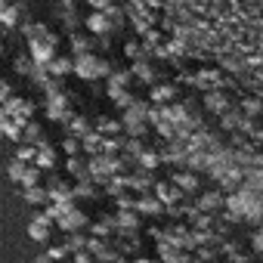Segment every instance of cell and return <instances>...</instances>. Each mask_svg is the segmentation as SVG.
Here are the masks:
<instances>
[{
  "label": "cell",
  "instance_id": "6da1fadb",
  "mask_svg": "<svg viewBox=\"0 0 263 263\" xmlns=\"http://www.w3.org/2000/svg\"><path fill=\"white\" fill-rule=\"evenodd\" d=\"M74 74L84 78V81H96V78H111V65L96 56V53H87V56H78L74 59Z\"/></svg>",
  "mask_w": 263,
  "mask_h": 263
},
{
  "label": "cell",
  "instance_id": "7a4b0ae2",
  "mask_svg": "<svg viewBox=\"0 0 263 263\" xmlns=\"http://www.w3.org/2000/svg\"><path fill=\"white\" fill-rule=\"evenodd\" d=\"M146 130H149V105H143V102L130 105L124 111V134L130 140H143Z\"/></svg>",
  "mask_w": 263,
  "mask_h": 263
},
{
  "label": "cell",
  "instance_id": "3957f363",
  "mask_svg": "<svg viewBox=\"0 0 263 263\" xmlns=\"http://www.w3.org/2000/svg\"><path fill=\"white\" fill-rule=\"evenodd\" d=\"M56 59V37H41V41H31V62L37 68H50Z\"/></svg>",
  "mask_w": 263,
  "mask_h": 263
},
{
  "label": "cell",
  "instance_id": "277c9868",
  "mask_svg": "<svg viewBox=\"0 0 263 263\" xmlns=\"http://www.w3.org/2000/svg\"><path fill=\"white\" fill-rule=\"evenodd\" d=\"M235 214H248V217H257L263 208H260V201H257V195L254 192H235L229 201H226Z\"/></svg>",
  "mask_w": 263,
  "mask_h": 263
},
{
  "label": "cell",
  "instance_id": "5b68a950",
  "mask_svg": "<svg viewBox=\"0 0 263 263\" xmlns=\"http://www.w3.org/2000/svg\"><path fill=\"white\" fill-rule=\"evenodd\" d=\"M44 108H47L50 121H71V118H74V115L68 111V96H65V93H50Z\"/></svg>",
  "mask_w": 263,
  "mask_h": 263
},
{
  "label": "cell",
  "instance_id": "8992f818",
  "mask_svg": "<svg viewBox=\"0 0 263 263\" xmlns=\"http://www.w3.org/2000/svg\"><path fill=\"white\" fill-rule=\"evenodd\" d=\"M10 174H13V180L22 183L25 189H34L37 180H41V167H37V164H34V167H22V161H13V164H10Z\"/></svg>",
  "mask_w": 263,
  "mask_h": 263
},
{
  "label": "cell",
  "instance_id": "52a82bcc",
  "mask_svg": "<svg viewBox=\"0 0 263 263\" xmlns=\"http://www.w3.org/2000/svg\"><path fill=\"white\" fill-rule=\"evenodd\" d=\"M183 195H186V192H183L177 183H158V186H155V198H158L164 208H171V211H174V204H177Z\"/></svg>",
  "mask_w": 263,
  "mask_h": 263
},
{
  "label": "cell",
  "instance_id": "ba28073f",
  "mask_svg": "<svg viewBox=\"0 0 263 263\" xmlns=\"http://www.w3.org/2000/svg\"><path fill=\"white\" fill-rule=\"evenodd\" d=\"M130 68H115L111 71V78H108V96L111 99H118L121 93H127V87H130Z\"/></svg>",
  "mask_w": 263,
  "mask_h": 263
},
{
  "label": "cell",
  "instance_id": "9c48e42d",
  "mask_svg": "<svg viewBox=\"0 0 263 263\" xmlns=\"http://www.w3.org/2000/svg\"><path fill=\"white\" fill-rule=\"evenodd\" d=\"M56 223H59V229H65V232L71 235V232H81V229L87 226V217H84V211L71 208V211H65V214H62Z\"/></svg>",
  "mask_w": 263,
  "mask_h": 263
},
{
  "label": "cell",
  "instance_id": "30bf717a",
  "mask_svg": "<svg viewBox=\"0 0 263 263\" xmlns=\"http://www.w3.org/2000/svg\"><path fill=\"white\" fill-rule=\"evenodd\" d=\"M84 25H87V31L96 37V34H108L115 25H111V19L108 16H102V13H90L87 19H84Z\"/></svg>",
  "mask_w": 263,
  "mask_h": 263
},
{
  "label": "cell",
  "instance_id": "8fae6325",
  "mask_svg": "<svg viewBox=\"0 0 263 263\" xmlns=\"http://www.w3.org/2000/svg\"><path fill=\"white\" fill-rule=\"evenodd\" d=\"M115 229H121V232H137L140 229V214L137 211H118Z\"/></svg>",
  "mask_w": 263,
  "mask_h": 263
},
{
  "label": "cell",
  "instance_id": "7c38bea8",
  "mask_svg": "<svg viewBox=\"0 0 263 263\" xmlns=\"http://www.w3.org/2000/svg\"><path fill=\"white\" fill-rule=\"evenodd\" d=\"M158 254H161V263H189L186 257V248H177V245H158Z\"/></svg>",
  "mask_w": 263,
  "mask_h": 263
},
{
  "label": "cell",
  "instance_id": "4fadbf2b",
  "mask_svg": "<svg viewBox=\"0 0 263 263\" xmlns=\"http://www.w3.org/2000/svg\"><path fill=\"white\" fill-rule=\"evenodd\" d=\"M130 74H134L137 81H143V84H155V65L146 62V59H137L134 65H130Z\"/></svg>",
  "mask_w": 263,
  "mask_h": 263
},
{
  "label": "cell",
  "instance_id": "5bb4252c",
  "mask_svg": "<svg viewBox=\"0 0 263 263\" xmlns=\"http://www.w3.org/2000/svg\"><path fill=\"white\" fill-rule=\"evenodd\" d=\"M68 47L74 50V59H78V56H87V53H93V34H78V31H74V34L68 37Z\"/></svg>",
  "mask_w": 263,
  "mask_h": 263
},
{
  "label": "cell",
  "instance_id": "9a60e30c",
  "mask_svg": "<svg viewBox=\"0 0 263 263\" xmlns=\"http://www.w3.org/2000/svg\"><path fill=\"white\" fill-rule=\"evenodd\" d=\"M47 74H53V78H68V74H74V56H71V59H68V56H56L53 65L47 68Z\"/></svg>",
  "mask_w": 263,
  "mask_h": 263
},
{
  "label": "cell",
  "instance_id": "2e32d148",
  "mask_svg": "<svg viewBox=\"0 0 263 263\" xmlns=\"http://www.w3.org/2000/svg\"><path fill=\"white\" fill-rule=\"evenodd\" d=\"M127 180H130V189H137L140 195H146V192H149V186H158V183H155V177H152L149 171H143V167H140L134 177H127Z\"/></svg>",
  "mask_w": 263,
  "mask_h": 263
},
{
  "label": "cell",
  "instance_id": "e0dca14e",
  "mask_svg": "<svg viewBox=\"0 0 263 263\" xmlns=\"http://www.w3.org/2000/svg\"><path fill=\"white\" fill-rule=\"evenodd\" d=\"M22 140H25L28 146H41V143H47V140H44V127L34 124V121H25V124H22Z\"/></svg>",
  "mask_w": 263,
  "mask_h": 263
},
{
  "label": "cell",
  "instance_id": "ac0fdd59",
  "mask_svg": "<svg viewBox=\"0 0 263 263\" xmlns=\"http://www.w3.org/2000/svg\"><path fill=\"white\" fill-rule=\"evenodd\" d=\"M37 167L41 171H53L56 167V149L50 143H41L37 146Z\"/></svg>",
  "mask_w": 263,
  "mask_h": 263
},
{
  "label": "cell",
  "instance_id": "d6986e66",
  "mask_svg": "<svg viewBox=\"0 0 263 263\" xmlns=\"http://www.w3.org/2000/svg\"><path fill=\"white\" fill-rule=\"evenodd\" d=\"M161 211H164V204H161L155 195L146 192V195L137 198V214H149V217H152V214H161Z\"/></svg>",
  "mask_w": 263,
  "mask_h": 263
},
{
  "label": "cell",
  "instance_id": "ffe728a7",
  "mask_svg": "<svg viewBox=\"0 0 263 263\" xmlns=\"http://www.w3.org/2000/svg\"><path fill=\"white\" fill-rule=\"evenodd\" d=\"M171 183H177L183 192H198V177H195L192 171H177Z\"/></svg>",
  "mask_w": 263,
  "mask_h": 263
},
{
  "label": "cell",
  "instance_id": "44dd1931",
  "mask_svg": "<svg viewBox=\"0 0 263 263\" xmlns=\"http://www.w3.org/2000/svg\"><path fill=\"white\" fill-rule=\"evenodd\" d=\"M50 226H53L50 217H47V214H37V217L31 220V235H34L37 241H47V238H50Z\"/></svg>",
  "mask_w": 263,
  "mask_h": 263
},
{
  "label": "cell",
  "instance_id": "7402d4cb",
  "mask_svg": "<svg viewBox=\"0 0 263 263\" xmlns=\"http://www.w3.org/2000/svg\"><path fill=\"white\" fill-rule=\"evenodd\" d=\"M96 124H99L96 130L102 137H121V130H124V121H115V118H99Z\"/></svg>",
  "mask_w": 263,
  "mask_h": 263
},
{
  "label": "cell",
  "instance_id": "603a6c76",
  "mask_svg": "<svg viewBox=\"0 0 263 263\" xmlns=\"http://www.w3.org/2000/svg\"><path fill=\"white\" fill-rule=\"evenodd\" d=\"M68 130H71L78 140H87V137L93 134V130H90V121H87V118H81V115H74V118L68 121Z\"/></svg>",
  "mask_w": 263,
  "mask_h": 263
},
{
  "label": "cell",
  "instance_id": "cb8c5ba5",
  "mask_svg": "<svg viewBox=\"0 0 263 263\" xmlns=\"http://www.w3.org/2000/svg\"><path fill=\"white\" fill-rule=\"evenodd\" d=\"M174 93H177V90H174L171 84H155V87H152V102H155V105H167V102L174 99Z\"/></svg>",
  "mask_w": 263,
  "mask_h": 263
},
{
  "label": "cell",
  "instance_id": "d4e9b609",
  "mask_svg": "<svg viewBox=\"0 0 263 263\" xmlns=\"http://www.w3.org/2000/svg\"><path fill=\"white\" fill-rule=\"evenodd\" d=\"M111 229H115V220H111V217H102V220H96V223L90 226L93 238H105V235H111Z\"/></svg>",
  "mask_w": 263,
  "mask_h": 263
},
{
  "label": "cell",
  "instance_id": "484cf974",
  "mask_svg": "<svg viewBox=\"0 0 263 263\" xmlns=\"http://www.w3.org/2000/svg\"><path fill=\"white\" fill-rule=\"evenodd\" d=\"M25 201L37 208V204L50 201V189H41V186H34V189H25Z\"/></svg>",
  "mask_w": 263,
  "mask_h": 263
},
{
  "label": "cell",
  "instance_id": "4316f807",
  "mask_svg": "<svg viewBox=\"0 0 263 263\" xmlns=\"http://www.w3.org/2000/svg\"><path fill=\"white\" fill-rule=\"evenodd\" d=\"M220 204H223L220 192H204V195L198 198V211H217Z\"/></svg>",
  "mask_w": 263,
  "mask_h": 263
},
{
  "label": "cell",
  "instance_id": "83f0119b",
  "mask_svg": "<svg viewBox=\"0 0 263 263\" xmlns=\"http://www.w3.org/2000/svg\"><path fill=\"white\" fill-rule=\"evenodd\" d=\"M158 164H161V155H158V152L146 149V152L140 155V167H143V171H149V174H152V171H155Z\"/></svg>",
  "mask_w": 263,
  "mask_h": 263
},
{
  "label": "cell",
  "instance_id": "f1b7e54d",
  "mask_svg": "<svg viewBox=\"0 0 263 263\" xmlns=\"http://www.w3.org/2000/svg\"><path fill=\"white\" fill-rule=\"evenodd\" d=\"M124 149H127V155L134 158V161H140V155L146 152V146H143V140H127L124 143Z\"/></svg>",
  "mask_w": 263,
  "mask_h": 263
},
{
  "label": "cell",
  "instance_id": "f546056e",
  "mask_svg": "<svg viewBox=\"0 0 263 263\" xmlns=\"http://www.w3.org/2000/svg\"><path fill=\"white\" fill-rule=\"evenodd\" d=\"M16 161H37V146L22 143V146H19V152H16Z\"/></svg>",
  "mask_w": 263,
  "mask_h": 263
},
{
  "label": "cell",
  "instance_id": "4dcf8cb0",
  "mask_svg": "<svg viewBox=\"0 0 263 263\" xmlns=\"http://www.w3.org/2000/svg\"><path fill=\"white\" fill-rule=\"evenodd\" d=\"M93 195V186H90V180H81L78 186H74V198H90Z\"/></svg>",
  "mask_w": 263,
  "mask_h": 263
},
{
  "label": "cell",
  "instance_id": "1f68e13d",
  "mask_svg": "<svg viewBox=\"0 0 263 263\" xmlns=\"http://www.w3.org/2000/svg\"><path fill=\"white\" fill-rule=\"evenodd\" d=\"M47 254H50V260H62V257L71 254V251H68V245H56V248H50Z\"/></svg>",
  "mask_w": 263,
  "mask_h": 263
},
{
  "label": "cell",
  "instance_id": "d6a6232c",
  "mask_svg": "<svg viewBox=\"0 0 263 263\" xmlns=\"http://www.w3.org/2000/svg\"><path fill=\"white\" fill-rule=\"evenodd\" d=\"M108 19H111V25H115V28H121V25H124V10H118V7H111V13H108Z\"/></svg>",
  "mask_w": 263,
  "mask_h": 263
},
{
  "label": "cell",
  "instance_id": "836d02e7",
  "mask_svg": "<svg viewBox=\"0 0 263 263\" xmlns=\"http://www.w3.org/2000/svg\"><path fill=\"white\" fill-rule=\"evenodd\" d=\"M208 105H211L214 111H226V108H229V102H220V96H211V99H208Z\"/></svg>",
  "mask_w": 263,
  "mask_h": 263
},
{
  "label": "cell",
  "instance_id": "e575fe53",
  "mask_svg": "<svg viewBox=\"0 0 263 263\" xmlns=\"http://www.w3.org/2000/svg\"><path fill=\"white\" fill-rule=\"evenodd\" d=\"M74 263H99V260H93L87 251H81V254H74Z\"/></svg>",
  "mask_w": 263,
  "mask_h": 263
},
{
  "label": "cell",
  "instance_id": "d590c367",
  "mask_svg": "<svg viewBox=\"0 0 263 263\" xmlns=\"http://www.w3.org/2000/svg\"><path fill=\"white\" fill-rule=\"evenodd\" d=\"M124 53H127V56H134V59H137V56H140V44H137V41H130Z\"/></svg>",
  "mask_w": 263,
  "mask_h": 263
},
{
  "label": "cell",
  "instance_id": "8d00e7d4",
  "mask_svg": "<svg viewBox=\"0 0 263 263\" xmlns=\"http://www.w3.org/2000/svg\"><path fill=\"white\" fill-rule=\"evenodd\" d=\"M245 111H248V115H257V111H260V102H254V99L245 102Z\"/></svg>",
  "mask_w": 263,
  "mask_h": 263
},
{
  "label": "cell",
  "instance_id": "74e56055",
  "mask_svg": "<svg viewBox=\"0 0 263 263\" xmlns=\"http://www.w3.org/2000/svg\"><path fill=\"white\" fill-rule=\"evenodd\" d=\"M134 263H155V260H146V257H137Z\"/></svg>",
  "mask_w": 263,
  "mask_h": 263
}]
</instances>
